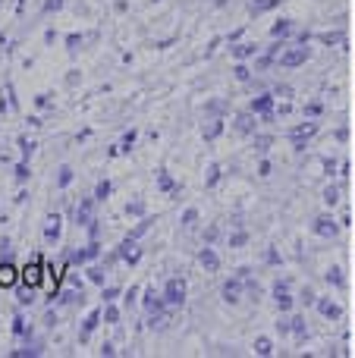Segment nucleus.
<instances>
[{
	"mask_svg": "<svg viewBox=\"0 0 355 358\" xmlns=\"http://www.w3.org/2000/svg\"><path fill=\"white\" fill-rule=\"evenodd\" d=\"M19 280H22L25 286H31V289H38L44 280V258H31L29 264L19 271Z\"/></svg>",
	"mask_w": 355,
	"mask_h": 358,
	"instance_id": "obj_1",
	"label": "nucleus"
},
{
	"mask_svg": "<svg viewBox=\"0 0 355 358\" xmlns=\"http://www.w3.org/2000/svg\"><path fill=\"white\" fill-rule=\"evenodd\" d=\"M186 280L182 277H170L167 280V286H164V302L167 305H182L186 302Z\"/></svg>",
	"mask_w": 355,
	"mask_h": 358,
	"instance_id": "obj_2",
	"label": "nucleus"
},
{
	"mask_svg": "<svg viewBox=\"0 0 355 358\" xmlns=\"http://www.w3.org/2000/svg\"><path fill=\"white\" fill-rule=\"evenodd\" d=\"M308 57H312V50L305 48V41H299L296 48H287V50H283V54H280V63H283V66H302Z\"/></svg>",
	"mask_w": 355,
	"mask_h": 358,
	"instance_id": "obj_3",
	"label": "nucleus"
},
{
	"mask_svg": "<svg viewBox=\"0 0 355 358\" xmlns=\"http://www.w3.org/2000/svg\"><path fill=\"white\" fill-rule=\"evenodd\" d=\"M312 229H314V236H321V239H333V236L340 233V227H337V220L333 217H314V223H312Z\"/></svg>",
	"mask_w": 355,
	"mask_h": 358,
	"instance_id": "obj_4",
	"label": "nucleus"
},
{
	"mask_svg": "<svg viewBox=\"0 0 355 358\" xmlns=\"http://www.w3.org/2000/svg\"><path fill=\"white\" fill-rule=\"evenodd\" d=\"M314 132H318V123H302V126H296V129L289 132V142L302 151V148H305V142L314 136Z\"/></svg>",
	"mask_w": 355,
	"mask_h": 358,
	"instance_id": "obj_5",
	"label": "nucleus"
},
{
	"mask_svg": "<svg viewBox=\"0 0 355 358\" xmlns=\"http://www.w3.org/2000/svg\"><path fill=\"white\" fill-rule=\"evenodd\" d=\"M224 302L226 305H239V302H242V277H239V273L224 283Z\"/></svg>",
	"mask_w": 355,
	"mask_h": 358,
	"instance_id": "obj_6",
	"label": "nucleus"
},
{
	"mask_svg": "<svg viewBox=\"0 0 355 358\" xmlns=\"http://www.w3.org/2000/svg\"><path fill=\"white\" fill-rule=\"evenodd\" d=\"M16 283H19V271H16V264H13L10 258H3V261H0V286H3V289H13Z\"/></svg>",
	"mask_w": 355,
	"mask_h": 358,
	"instance_id": "obj_7",
	"label": "nucleus"
},
{
	"mask_svg": "<svg viewBox=\"0 0 355 358\" xmlns=\"http://www.w3.org/2000/svg\"><path fill=\"white\" fill-rule=\"evenodd\" d=\"M44 242H48V245L60 242V217L57 214H48V220H44Z\"/></svg>",
	"mask_w": 355,
	"mask_h": 358,
	"instance_id": "obj_8",
	"label": "nucleus"
},
{
	"mask_svg": "<svg viewBox=\"0 0 355 358\" xmlns=\"http://www.w3.org/2000/svg\"><path fill=\"white\" fill-rule=\"evenodd\" d=\"M314 305H318L321 317H327V321H340L343 317V308L337 302H331V299H314Z\"/></svg>",
	"mask_w": 355,
	"mask_h": 358,
	"instance_id": "obj_9",
	"label": "nucleus"
},
{
	"mask_svg": "<svg viewBox=\"0 0 355 358\" xmlns=\"http://www.w3.org/2000/svg\"><path fill=\"white\" fill-rule=\"evenodd\" d=\"M252 113H261L264 120H270V117H274V98H270V94L255 98V101H252Z\"/></svg>",
	"mask_w": 355,
	"mask_h": 358,
	"instance_id": "obj_10",
	"label": "nucleus"
},
{
	"mask_svg": "<svg viewBox=\"0 0 355 358\" xmlns=\"http://www.w3.org/2000/svg\"><path fill=\"white\" fill-rule=\"evenodd\" d=\"M274 302H277V308H280V311L293 308V296L287 292V283H277L274 286Z\"/></svg>",
	"mask_w": 355,
	"mask_h": 358,
	"instance_id": "obj_11",
	"label": "nucleus"
},
{
	"mask_svg": "<svg viewBox=\"0 0 355 358\" xmlns=\"http://www.w3.org/2000/svg\"><path fill=\"white\" fill-rule=\"evenodd\" d=\"M92 198H85V201H79V208H75V223H79V227H88V223H92Z\"/></svg>",
	"mask_w": 355,
	"mask_h": 358,
	"instance_id": "obj_12",
	"label": "nucleus"
},
{
	"mask_svg": "<svg viewBox=\"0 0 355 358\" xmlns=\"http://www.w3.org/2000/svg\"><path fill=\"white\" fill-rule=\"evenodd\" d=\"M145 311H148V315H154V311H164V305H167V302H164V296H157V292L154 289H148V292H145Z\"/></svg>",
	"mask_w": 355,
	"mask_h": 358,
	"instance_id": "obj_13",
	"label": "nucleus"
},
{
	"mask_svg": "<svg viewBox=\"0 0 355 358\" xmlns=\"http://www.w3.org/2000/svg\"><path fill=\"white\" fill-rule=\"evenodd\" d=\"M119 258H123V261H129V264H136V261L142 258V252H138V248H136V242H132V239H126L123 245H119Z\"/></svg>",
	"mask_w": 355,
	"mask_h": 358,
	"instance_id": "obj_14",
	"label": "nucleus"
},
{
	"mask_svg": "<svg viewBox=\"0 0 355 358\" xmlns=\"http://www.w3.org/2000/svg\"><path fill=\"white\" fill-rule=\"evenodd\" d=\"M198 261H201V267H205V271H217V267H220V258H217V252H214V248H201Z\"/></svg>",
	"mask_w": 355,
	"mask_h": 358,
	"instance_id": "obj_15",
	"label": "nucleus"
},
{
	"mask_svg": "<svg viewBox=\"0 0 355 358\" xmlns=\"http://www.w3.org/2000/svg\"><path fill=\"white\" fill-rule=\"evenodd\" d=\"M236 129L242 132V136H252V132H255V117H252V113H239V117H236Z\"/></svg>",
	"mask_w": 355,
	"mask_h": 358,
	"instance_id": "obj_16",
	"label": "nucleus"
},
{
	"mask_svg": "<svg viewBox=\"0 0 355 358\" xmlns=\"http://www.w3.org/2000/svg\"><path fill=\"white\" fill-rule=\"evenodd\" d=\"M289 31H293V19H280V22L270 25V35L274 38H287Z\"/></svg>",
	"mask_w": 355,
	"mask_h": 358,
	"instance_id": "obj_17",
	"label": "nucleus"
},
{
	"mask_svg": "<svg viewBox=\"0 0 355 358\" xmlns=\"http://www.w3.org/2000/svg\"><path fill=\"white\" fill-rule=\"evenodd\" d=\"M321 201H324L327 208H333V204L340 201V185H324V192H321Z\"/></svg>",
	"mask_w": 355,
	"mask_h": 358,
	"instance_id": "obj_18",
	"label": "nucleus"
},
{
	"mask_svg": "<svg viewBox=\"0 0 355 358\" xmlns=\"http://www.w3.org/2000/svg\"><path fill=\"white\" fill-rule=\"evenodd\" d=\"M101 317H104V311H92V315L85 317V324H82V336H88V334H92V330L98 327V321H101Z\"/></svg>",
	"mask_w": 355,
	"mask_h": 358,
	"instance_id": "obj_19",
	"label": "nucleus"
},
{
	"mask_svg": "<svg viewBox=\"0 0 355 358\" xmlns=\"http://www.w3.org/2000/svg\"><path fill=\"white\" fill-rule=\"evenodd\" d=\"M220 132H224V120H211V123L201 129V136H205V138H217Z\"/></svg>",
	"mask_w": 355,
	"mask_h": 358,
	"instance_id": "obj_20",
	"label": "nucleus"
},
{
	"mask_svg": "<svg viewBox=\"0 0 355 358\" xmlns=\"http://www.w3.org/2000/svg\"><path fill=\"white\" fill-rule=\"evenodd\" d=\"M255 352H258V355H264V358L274 355V343H270L268 336H258V340H255Z\"/></svg>",
	"mask_w": 355,
	"mask_h": 358,
	"instance_id": "obj_21",
	"label": "nucleus"
},
{
	"mask_svg": "<svg viewBox=\"0 0 355 358\" xmlns=\"http://www.w3.org/2000/svg\"><path fill=\"white\" fill-rule=\"evenodd\" d=\"M293 334H296V340H299V343L308 340V327H305V321H302V317H293Z\"/></svg>",
	"mask_w": 355,
	"mask_h": 358,
	"instance_id": "obj_22",
	"label": "nucleus"
},
{
	"mask_svg": "<svg viewBox=\"0 0 355 358\" xmlns=\"http://www.w3.org/2000/svg\"><path fill=\"white\" fill-rule=\"evenodd\" d=\"M255 44H236V48H233V57H236V60H245V57H252L255 54Z\"/></svg>",
	"mask_w": 355,
	"mask_h": 358,
	"instance_id": "obj_23",
	"label": "nucleus"
},
{
	"mask_svg": "<svg viewBox=\"0 0 355 358\" xmlns=\"http://www.w3.org/2000/svg\"><path fill=\"white\" fill-rule=\"evenodd\" d=\"M327 283H333V286H346V280H343V267H331V271H327Z\"/></svg>",
	"mask_w": 355,
	"mask_h": 358,
	"instance_id": "obj_24",
	"label": "nucleus"
},
{
	"mask_svg": "<svg viewBox=\"0 0 355 358\" xmlns=\"http://www.w3.org/2000/svg\"><path fill=\"white\" fill-rule=\"evenodd\" d=\"M270 6H277V0H252L249 10L252 13H264V10H270Z\"/></svg>",
	"mask_w": 355,
	"mask_h": 358,
	"instance_id": "obj_25",
	"label": "nucleus"
},
{
	"mask_svg": "<svg viewBox=\"0 0 355 358\" xmlns=\"http://www.w3.org/2000/svg\"><path fill=\"white\" fill-rule=\"evenodd\" d=\"M270 142H274V138H270V136H255V148H258V155H268Z\"/></svg>",
	"mask_w": 355,
	"mask_h": 358,
	"instance_id": "obj_26",
	"label": "nucleus"
},
{
	"mask_svg": "<svg viewBox=\"0 0 355 358\" xmlns=\"http://www.w3.org/2000/svg\"><path fill=\"white\" fill-rule=\"evenodd\" d=\"M107 195H110V182H107V179H101L98 189H94V198H98V201H104Z\"/></svg>",
	"mask_w": 355,
	"mask_h": 358,
	"instance_id": "obj_27",
	"label": "nucleus"
},
{
	"mask_svg": "<svg viewBox=\"0 0 355 358\" xmlns=\"http://www.w3.org/2000/svg\"><path fill=\"white\" fill-rule=\"evenodd\" d=\"M157 182H161V189H164V192H173V189H176L173 179L167 176V170H161V173H157Z\"/></svg>",
	"mask_w": 355,
	"mask_h": 358,
	"instance_id": "obj_28",
	"label": "nucleus"
},
{
	"mask_svg": "<svg viewBox=\"0 0 355 358\" xmlns=\"http://www.w3.org/2000/svg\"><path fill=\"white\" fill-rule=\"evenodd\" d=\"M104 321H107V324H117V321H119V311H117V308H113V305H110V302H107V305H104Z\"/></svg>",
	"mask_w": 355,
	"mask_h": 358,
	"instance_id": "obj_29",
	"label": "nucleus"
},
{
	"mask_svg": "<svg viewBox=\"0 0 355 358\" xmlns=\"http://www.w3.org/2000/svg\"><path fill=\"white\" fill-rule=\"evenodd\" d=\"M69 182H73V170H69V167H60V176H57V185H60V189H63V185H69Z\"/></svg>",
	"mask_w": 355,
	"mask_h": 358,
	"instance_id": "obj_30",
	"label": "nucleus"
},
{
	"mask_svg": "<svg viewBox=\"0 0 355 358\" xmlns=\"http://www.w3.org/2000/svg\"><path fill=\"white\" fill-rule=\"evenodd\" d=\"M195 220H198V210H195V208H189V210H186V214H182V227H186V229H189V227H192V223H195Z\"/></svg>",
	"mask_w": 355,
	"mask_h": 358,
	"instance_id": "obj_31",
	"label": "nucleus"
},
{
	"mask_svg": "<svg viewBox=\"0 0 355 358\" xmlns=\"http://www.w3.org/2000/svg\"><path fill=\"white\" fill-rule=\"evenodd\" d=\"M19 302H22V305H31V302H35V299H31V286L19 289Z\"/></svg>",
	"mask_w": 355,
	"mask_h": 358,
	"instance_id": "obj_32",
	"label": "nucleus"
},
{
	"mask_svg": "<svg viewBox=\"0 0 355 358\" xmlns=\"http://www.w3.org/2000/svg\"><path fill=\"white\" fill-rule=\"evenodd\" d=\"M277 330H280L283 336H287V334H293V321H287V317H283V321H277Z\"/></svg>",
	"mask_w": 355,
	"mask_h": 358,
	"instance_id": "obj_33",
	"label": "nucleus"
},
{
	"mask_svg": "<svg viewBox=\"0 0 355 358\" xmlns=\"http://www.w3.org/2000/svg\"><path fill=\"white\" fill-rule=\"evenodd\" d=\"M249 76H252L249 66H242V63H239V66H236V79H239V82H249Z\"/></svg>",
	"mask_w": 355,
	"mask_h": 358,
	"instance_id": "obj_34",
	"label": "nucleus"
},
{
	"mask_svg": "<svg viewBox=\"0 0 355 358\" xmlns=\"http://www.w3.org/2000/svg\"><path fill=\"white\" fill-rule=\"evenodd\" d=\"M16 179H19V182H25V179H29V167H25V164H16Z\"/></svg>",
	"mask_w": 355,
	"mask_h": 358,
	"instance_id": "obj_35",
	"label": "nucleus"
},
{
	"mask_svg": "<svg viewBox=\"0 0 355 358\" xmlns=\"http://www.w3.org/2000/svg\"><path fill=\"white\" fill-rule=\"evenodd\" d=\"M88 280H92V283H104V273H101L98 267H92V271H88Z\"/></svg>",
	"mask_w": 355,
	"mask_h": 358,
	"instance_id": "obj_36",
	"label": "nucleus"
},
{
	"mask_svg": "<svg viewBox=\"0 0 355 358\" xmlns=\"http://www.w3.org/2000/svg\"><path fill=\"white\" fill-rule=\"evenodd\" d=\"M60 6H63V0H44V10L48 13H57Z\"/></svg>",
	"mask_w": 355,
	"mask_h": 358,
	"instance_id": "obj_37",
	"label": "nucleus"
},
{
	"mask_svg": "<svg viewBox=\"0 0 355 358\" xmlns=\"http://www.w3.org/2000/svg\"><path fill=\"white\" fill-rule=\"evenodd\" d=\"M126 210H129V214H145V204L142 201H132V204H126Z\"/></svg>",
	"mask_w": 355,
	"mask_h": 358,
	"instance_id": "obj_38",
	"label": "nucleus"
},
{
	"mask_svg": "<svg viewBox=\"0 0 355 358\" xmlns=\"http://www.w3.org/2000/svg\"><path fill=\"white\" fill-rule=\"evenodd\" d=\"M19 148H22V155H25V157H31V151H35V145H31V142H25V138H19Z\"/></svg>",
	"mask_w": 355,
	"mask_h": 358,
	"instance_id": "obj_39",
	"label": "nucleus"
},
{
	"mask_svg": "<svg viewBox=\"0 0 355 358\" xmlns=\"http://www.w3.org/2000/svg\"><path fill=\"white\" fill-rule=\"evenodd\" d=\"M132 142H136V132L129 129V132L123 136V151H129V148H132Z\"/></svg>",
	"mask_w": 355,
	"mask_h": 358,
	"instance_id": "obj_40",
	"label": "nucleus"
},
{
	"mask_svg": "<svg viewBox=\"0 0 355 358\" xmlns=\"http://www.w3.org/2000/svg\"><path fill=\"white\" fill-rule=\"evenodd\" d=\"M217 179H220V167H217V164H214V167H211V173H208V185H214V182H217Z\"/></svg>",
	"mask_w": 355,
	"mask_h": 358,
	"instance_id": "obj_41",
	"label": "nucleus"
},
{
	"mask_svg": "<svg viewBox=\"0 0 355 358\" xmlns=\"http://www.w3.org/2000/svg\"><path fill=\"white\" fill-rule=\"evenodd\" d=\"M66 44H69V50H79L82 38H79V35H69V38H66Z\"/></svg>",
	"mask_w": 355,
	"mask_h": 358,
	"instance_id": "obj_42",
	"label": "nucleus"
},
{
	"mask_svg": "<svg viewBox=\"0 0 355 358\" xmlns=\"http://www.w3.org/2000/svg\"><path fill=\"white\" fill-rule=\"evenodd\" d=\"M117 296H119V289H113V286H110V289H104V302H113Z\"/></svg>",
	"mask_w": 355,
	"mask_h": 358,
	"instance_id": "obj_43",
	"label": "nucleus"
},
{
	"mask_svg": "<svg viewBox=\"0 0 355 358\" xmlns=\"http://www.w3.org/2000/svg\"><path fill=\"white\" fill-rule=\"evenodd\" d=\"M305 113H308V117H318V113H321V104H308Z\"/></svg>",
	"mask_w": 355,
	"mask_h": 358,
	"instance_id": "obj_44",
	"label": "nucleus"
},
{
	"mask_svg": "<svg viewBox=\"0 0 355 358\" xmlns=\"http://www.w3.org/2000/svg\"><path fill=\"white\" fill-rule=\"evenodd\" d=\"M314 299H318V296H314L312 289H305V296H302V302H305V305H314Z\"/></svg>",
	"mask_w": 355,
	"mask_h": 358,
	"instance_id": "obj_45",
	"label": "nucleus"
},
{
	"mask_svg": "<svg viewBox=\"0 0 355 358\" xmlns=\"http://www.w3.org/2000/svg\"><path fill=\"white\" fill-rule=\"evenodd\" d=\"M113 352H117V349H113V346H110V343H104V346H101V355H107V358H110Z\"/></svg>",
	"mask_w": 355,
	"mask_h": 358,
	"instance_id": "obj_46",
	"label": "nucleus"
},
{
	"mask_svg": "<svg viewBox=\"0 0 355 358\" xmlns=\"http://www.w3.org/2000/svg\"><path fill=\"white\" fill-rule=\"evenodd\" d=\"M242 242H245V233H236V236L230 239V245H242Z\"/></svg>",
	"mask_w": 355,
	"mask_h": 358,
	"instance_id": "obj_47",
	"label": "nucleus"
},
{
	"mask_svg": "<svg viewBox=\"0 0 355 358\" xmlns=\"http://www.w3.org/2000/svg\"><path fill=\"white\" fill-rule=\"evenodd\" d=\"M258 173H261V176H270V164H268V161H261V167H258Z\"/></svg>",
	"mask_w": 355,
	"mask_h": 358,
	"instance_id": "obj_48",
	"label": "nucleus"
},
{
	"mask_svg": "<svg viewBox=\"0 0 355 358\" xmlns=\"http://www.w3.org/2000/svg\"><path fill=\"white\" fill-rule=\"evenodd\" d=\"M13 330H16V334H25V321H22V317H16V327H13Z\"/></svg>",
	"mask_w": 355,
	"mask_h": 358,
	"instance_id": "obj_49",
	"label": "nucleus"
}]
</instances>
